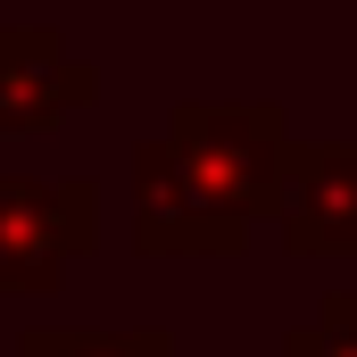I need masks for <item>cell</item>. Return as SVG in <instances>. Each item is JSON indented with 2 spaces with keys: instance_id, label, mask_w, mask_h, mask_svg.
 <instances>
[{
  "instance_id": "obj_1",
  "label": "cell",
  "mask_w": 357,
  "mask_h": 357,
  "mask_svg": "<svg viewBox=\"0 0 357 357\" xmlns=\"http://www.w3.org/2000/svg\"><path fill=\"white\" fill-rule=\"evenodd\" d=\"M158 150L175 158V175L233 225H266L274 216V183H282V150L291 125L282 108L250 100V108H216V100H183L158 133Z\"/></svg>"
},
{
  "instance_id": "obj_2",
  "label": "cell",
  "mask_w": 357,
  "mask_h": 357,
  "mask_svg": "<svg viewBox=\"0 0 357 357\" xmlns=\"http://www.w3.org/2000/svg\"><path fill=\"white\" fill-rule=\"evenodd\" d=\"M100 241L91 183H17L0 175V291H59Z\"/></svg>"
},
{
  "instance_id": "obj_3",
  "label": "cell",
  "mask_w": 357,
  "mask_h": 357,
  "mask_svg": "<svg viewBox=\"0 0 357 357\" xmlns=\"http://www.w3.org/2000/svg\"><path fill=\"white\" fill-rule=\"evenodd\" d=\"M274 233L291 258H357V142H291L282 150Z\"/></svg>"
},
{
  "instance_id": "obj_4",
  "label": "cell",
  "mask_w": 357,
  "mask_h": 357,
  "mask_svg": "<svg viewBox=\"0 0 357 357\" xmlns=\"http://www.w3.org/2000/svg\"><path fill=\"white\" fill-rule=\"evenodd\" d=\"M100 100V67L75 59L50 25H0V133H59Z\"/></svg>"
},
{
  "instance_id": "obj_5",
  "label": "cell",
  "mask_w": 357,
  "mask_h": 357,
  "mask_svg": "<svg viewBox=\"0 0 357 357\" xmlns=\"http://www.w3.org/2000/svg\"><path fill=\"white\" fill-rule=\"evenodd\" d=\"M133 250L142 258H241L250 250V225L216 216L175 175V158L158 142H142L133 150Z\"/></svg>"
},
{
  "instance_id": "obj_6",
  "label": "cell",
  "mask_w": 357,
  "mask_h": 357,
  "mask_svg": "<svg viewBox=\"0 0 357 357\" xmlns=\"http://www.w3.org/2000/svg\"><path fill=\"white\" fill-rule=\"evenodd\" d=\"M17 357H175V341L158 324H133V333H75V324H42L25 333Z\"/></svg>"
},
{
  "instance_id": "obj_7",
  "label": "cell",
  "mask_w": 357,
  "mask_h": 357,
  "mask_svg": "<svg viewBox=\"0 0 357 357\" xmlns=\"http://www.w3.org/2000/svg\"><path fill=\"white\" fill-rule=\"evenodd\" d=\"M282 357H357V291H324L316 324H299Z\"/></svg>"
}]
</instances>
